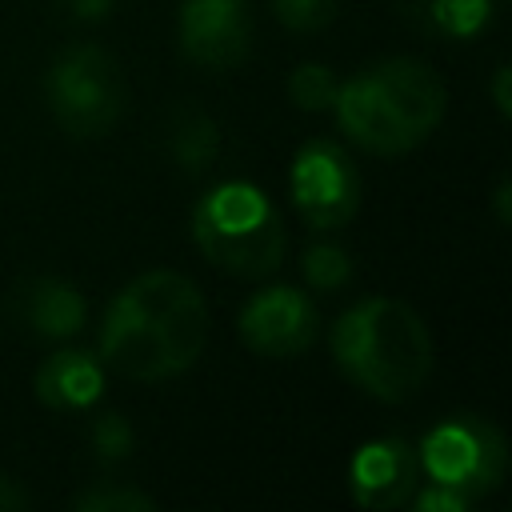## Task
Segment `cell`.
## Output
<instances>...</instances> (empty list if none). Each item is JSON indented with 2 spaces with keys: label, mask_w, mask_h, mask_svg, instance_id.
<instances>
[{
  "label": "cell",
  "mask_w": 512,
  "mask_h": 512,
  "mask_svg": "<svg viewBox=\"0 0 512 512\" xmlns=\"http://www.w3.org/2000/svg\"><path fill=\"white\" fill-rule=\"evenodd\" d=\"M208 340L204 292L180 272L136 276L104 312L100 356L112 372L152 384L196 364Z\"/></svg>",
  "instance_id": "cell-1"
},
{
  "label": "cell",
  "mask_w": 512,
  "mask_h": 512,
  "mask_svg": "<svg viewBox=\"0 0 512 512\" xmlns=\"http://www.w3.org/2000/svg\"><path fill=\"white\" fill-rule=\"evenodd\" d=\"M332 108L352 144L364 152L400 156L432 136L448 108V88L428 64L392 56L360 68L348 84H340Z\"/></svg>",
  "instance_id": "cell-2"
},
{
  "label": "cell",
  "mask_w": 512,
  "mask_h": 512,
  "mask_svg": "<svg viewBox=\"0 0 512 512\" xmlns=\"http://www.w3.org/2000/svg\"><path fill=\"white\" fill-rule=\"evenodd\" d=\"M332 356L368 396L400 404L416 396L432 372V336L404 300L368 296L336 320Z\"/></svg>",
  "instance_id": "cell-3"
},
{
  "label": "cell",
  "mask_w": 512,
  "mask_h": 512,
  "mask_svg": "<svg viewBox=\"0 0 512 512\" xmlns=\"http://www.w3.org/2000/svg\"><path fill=\"white\" fill-rule=\"evenodd\" d=\"M192 236L216 268L244 280L276 272L288 248V232L276 204L244 180H224L196 200Z\"/></svg>",
  "instance_id": "cell-4"
},
{
  "label": "cell",
  "mask_w": 512,
  "mask_h": 512,
  "mask_svg": "<svg viewBox=\"0 0 512 512\" xmlns=\"http://www.w3.org/2000/svg\"><path fill=\"white\" fill-rule=\"evenodd\" d=\"M44 92L56 124L68 136H104L128 104L124 72L100 44H68L64 52H56Z\"/></svg>",
  "instance_id": "cell-5"
},
{
  "label": "cell",
  "mask_w": 512,
  "mask_h": 512,
  "mask_svg": "<svg viewBox=\"0 0 512 512\" xmlns=\"http://www.w3.org/2000/svg\"><path fill=\"white\" fill-rule=\"evenodd\" d=\"M416 456H420V476H428V484H444L460 492L464 500L488 496L504 480V468H508V444L500 428L468 412L440 420L420 440Z\"/></svg>",
  "instance_id": "cell-6"
},
{
  "label": "cell",
  "mask_w": 512,
  "mask_h": 512,
  "mask_svg": "<svg viewBox=\"0 0 512 512\" xmlns=\"http://www.w3.org/2000/svg\"><path fill=\"white\" fill-rule=\"evenodd\" d=\"M292 204L312 228H340L360 208V172L332 140H308L288 172Z\"/></svg>",
  "instance_id": "cell-7"
},
{
  "label": "cell",
  "mask_w": 512,
  "mask_h": 512,
  "mask_svg": "<svg viewBox=\"0 0 512 512\" xmlns=\"http://www.w3.org/2000/svg\"><path fill=\"white\" fill-rule=\"evenodd\" d=\"M180 48L208 72H232L252 52L248 0H184L180 4Z\"/></svg>",
  "instance_id": "cell-8"
},
{
  "label": "cell",
  "mask_w": 512,
  "mask_h": 512,
  "mask_svg": "<svg viewBox=\"0 0 512 512\" xmlns=\"http://www.w3.org/2000/svg\"><path fill=\"white\" fill-rule=\"evenodd\" d=\"M320 332V312L308 292L272 284L260 288L240 312V336L260 356H300Z\"/></svg>",
  "instance_id": "cell-9"
},
{
  "label": "cell",
  "mask_w": 512,
  "mask_h": 512,
  "mask_svg": "<svg viewBox=\"0 0 512 512\" xmlns=\"http://www.w3.org/2000/svg\"><path fill=\"white\" fill-rule=\"evenodd\" d=\"M420 480V456L400 436H380L356 448L348 464V488L360 508H400L412 500Z\"/></svg>",
  "instance_id": "cell-10"
},
{
  "label": "cell",
  "mask_w": 512,
  "mask_h": 512,
  "mask_svg": "<svg viewBox=\"0 0 512 512\" xmlns=\"http://www.w3.org/2000/svg\"><path fill=\"white\" fill-rule=\"evenodd\" d=\"M84 316L88 308L80 288L60 276H36L16 288V320H24V328H32L36 336L48 340L76 336L84 328Z\"/></svg>",
  "instance_id": "cell-11"
},
{
  "label": "cell",
  "mask_w": 512,
  "mask_h": 512,
  "mask_svg": "<svg viewBox=\"0 0 512 512\" xmlns=\"http://www.w3.org/2000/svg\"><path fill=\"white\" fill-rule=\"evenodd\" d=\"M100 392H104V372H100V360L88 352L64 348V352H52L36 368V396L48 408L80 412V408L96 404Z\"/></svg>",
  "instance_id": "cell-12"
},
{
  "label": "cell",
  "mask_w": 512,
  "mask_h": 512,
  "mask_svg": "<svg viewBox=\"0 0 512 512\" xmlns=\"http://www.w3.org/2000/svg\"><path fill=\"white\" fill-rule=\"evenodd\" d=\"M400 8L428 36H452V40H468L484 32V24L492 20V0H400Z\"/></svg>",
  "instance_id": "cell-13"
},
{
  "label": "cell",
  "mask_w": 512,
  "mask_h": 512,
  "mask_svg": "<svg viewBox=\"0 0 512 512\" xmlns=\"http://www.w3.org/2000/svg\"><path fill=\"white\" fill-rule=\"evenodd\" d=\"M168 152L180 172H204L220 152L216 120L204 116L200 108H176V116L168 124Z\"/></svg>",
  "instance_id": "cell-14"
},
{
  "label": "cell",
  "mask_w": 512,
  "mask_h": 512,
  "mask_svg": "<svg viewBox=\"0 0 512 512\" xmlns=\"http://www.w3.org/2000/svg\"><path fill=\"white\" fill-rule=\"evenodd\" d=\"M72 508L76 512H152L156 500L148 492L132 488V484H112L108 480V484H92L88 492H80L72 500Z\"/></svg>",
  "instance_id": "cell-15"
},
{
  "label": "cell",
  "mask_w": 512,
  "mask_h": 512,
  "mask_svg": "<svg viewBox=\"0 0 512 512\" xmlns=\"http://www.w3.org/2000/svg\"><path fill=\"white\" fill-rule=\"evenodd\" d=\"M336 88H340V80H336L324 64H300V68H292V76H288V96H292V104H300L304 112L332 108Z\"/></svg>",
  "instance_id": "cell-16"
},
{
  "label": "cell",
  "mask_w": 512,
  "mask_h": 512,
  "mask_svg": "<svg viewBox=\"0 0 512 512\" xmlns=\"http://www.w3.org/2000/svg\"><path fill=\"white\" fill-rule=\"evenodd\" d=\"M304 280L320 292H336L352 280V256L336 244H312L304 252Z\"/></svg>",
  "instance_id": "cell-17"
},
{
  "label": "cell",
  "mask_w": 512,
  "mask_h": 512,
  "mask_svg": "<svg viewBox=\"0 0 512 512\" xmlns=\"http://www.w3.org/2000/svg\"><path fill=\"white\" fill-rule=\"evenodd\" d=\"M268 8L288 32H304V36L328 28L336 16V0H268Z\"/></svg>",
  "instance_id": "cell-18"
},
{
  "label": "cell",
  "mask_w": 512,
  "mask_h": 512,
  "mask_svg": "<svg viewBox=\"0 0 512 512\" xmlns=\"http://www.w3.org/2000/svg\"><path fill=\"white\" fill-rule=\"evenodd\" d=\"M88 440H92V452H96L100 460H124V456L132 452V444H136L132 424H128L120 412L96 416L92 428H88Z\"/></svg>",
  "instance_id": "cell-19"
},
{
  "label": "cell",
  "mask_w": 512,
  "mask_h": 512,
  "mask_svg": "<svg viewBox=\"0 0 512 512\" xmlns=\"http://www.w3.org/2000/svg\"><path fill=\"white\" fill-rule=\"evenodd\" d=\"M412 500H416L420 512H460V508H468V500L460 492L444 488V484H428V488L412 492Z\"/></svg>",
  "instance_id": "cell-20"
},
{
  "label": "cell",
  "mask_w": 512,
  "mask_h": 512,
  "mask_svg": "<svg viewBox=\"0 0 512 512\" xmlns=\"http://www.w3.org/2000/svg\"><path fill=\"white\" fill-rule=\"evenodd\" d=\"M28 504H32L28 488H24L16 476L0 472V512H20V508H28Z\"/></svg>",
  "instance_id": "cell-21"
},
{
  "label": "cell",
  "mask_w": 512,
  "mask_h": 512,
  "mask_svg": "<svg viewBox=\"0 0 512 512\" xmlns=\"http://www.w3.org/2000/svg\"><path fill=\"white\" fill-rule=\"evenodd\" d=\"M116 0H64V8L76 16V20H104L112 12Z\"/></svg>",
  "instance_id": "cell-22"
},
{
  "label": "cell",
  "mask_w": 512,
  "mask_h": 512,
  "mask_svg": "<svg viewBox=\"0 0 512 512\" xmlns=\"http://www.w3.org/2000/svg\"><path fill=\"white\" fill-rule=\"evenodd\" d=\"M492 100H496L500 116H508V112H512V100H508V64H500V68H496V80H492Z\"/></svg>",
  "instance_id": "cell-23"
},
{
  "label": "cell",
  "mask_w": 512,
  "mask_h": 512,
  "mask_svg": "<svg viewBox=\"0 0 512 512\" xmlns=\"http://www.w3.org/2000/svg\"><path fill=\"white\" fill-rule=\"evenodd\" d=\"M496 220H500V224L512 220V212H508V180L496 184Z\"/></svg>",
  "instance_id": "cell-24"
}]
</instances>
